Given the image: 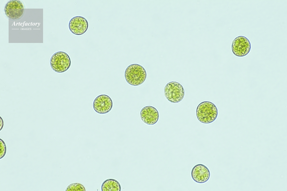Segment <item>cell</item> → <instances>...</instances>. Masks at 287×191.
<instances>
[{
    "instance_id": "8",
    "label": "cell",
    "mask_w": 287,
    "mask_h": 191,
    "mask_svg": "<svg viewBox=\"0 0 287 191\" xmlns=\"http://www.w3.org/2000/svg\"><path fill=\"white\" fill-rule=\"evenodd\" d=\"M69 27L70 31L73 34L80 35L84 34L87 31L88 23L84 17L77 16L72 18L70 21Z\"/></svg>"
},
{
    "instance_id": "14",
    "label": "cell",
    "mask_w": 287,
    "mask_h": 191,
    "mask_svg": "<svg viewBox=\"0 0 287 191\" xmlns=\"http://www.w3.org/2000/svg\"><path fill=\"white\" fill-rule=\"evenodd\" d=\"M0 119L1 120H1L0 121L1 122V124H0V130H1L2 129V128H3V125H2V124H3V119H2V118H1V117H0Z\"/></svg>"
},
{
    "instance_id": "9",
    "label": "cell",
    "mask_w": 287,
    "mask_h": 191,
    "mask_svg": "<svg viewBox=\"0 0 287 191\" xmlns=\"http://www.w3.org/2000/svg\"><path fill=\"white\" fill-rule=\"evenodd\" d=\"M140 116L145 123L152 125L158 121L159 115L157 109L154 107L148 106L144 107L141 110Z\"/></svg>"
},
{
    "instance_id": "11",
    "label": "cell",
    "mask_w": 287,
    "mask_h": 191,
    "mask_svg": "<svg viewBox=\"0 0 287 191\" xmlns=\"http://www.w3.org/2000/svg\"><path fill=\"white\" fill-rule=\"evenodd\" d=\"M121 187L120 184L117 180L109 179L103 183L101 190L102 191H121Z\"/></svg>"
},
{
    "instance_id": "12",
    "label": "cell",
    "mask_w": 287,
    "mask_h": 191,
    "mask_svg": "<svg viewBox=\"0 0 287 191\" xmlns=\"http://www.w3.org/2000/svg\"><path fill=\"white\" fill-rule=\"evenodd\" d=\"M66 191H85L84 187L79 183H74L68 186L66 189Z\"/></svg>"
},
{
    "instance_id": "10",
    "label": "cell",
    "mask_w": 287,
    "mask_h": 191,
    "mask_svg": "<svg viewBox=\"0 0 287 191\" xmlns=\"http://www.w3.org/2000/svg\"><path fill=\"white\" fill-rule=\"evenodd\" d=\"M210 176V172L208 168L201 164L195 165L191 172L192 178L195 182L199 183H203L207 181Z\"/></svg>"
},
{
    "instance_id": "3",
    "label": "cell",
    "mask_w": 287,
    "mask_h": 191,
    "mask_svg": "<svg viewBox=\"0 0 287 191\" xmlns=\"http://www.w3.org/2000/svg\"><path fill=\"white\" fill-rule=\"evenodd\" d=\"M164 92L167 100L172 103H177L184 99L185 92L183 85L176 81L170 82L164 87Z\"/></svg>"
},
{
    "instance_id": "1",
    "label": "cell",
    "mask_w": 287,
    "mask_h": 191,
    "mask_svg": "<svg viewBox=\"0 0 287 191\" xmlns=\"http://www.w3.org/2000/svg\"><path fill=\"white\" fill-rule=\"evenodd\" d=\"M196 113L197 118L200 122L209 124L216 119L218 112L217 107L214 103L209 101H204L198 105Z\"/></svg>"
},
{
    "instance_id": "4",
    "label": "cell",
    "mask_w": 287,
    "mask_h": 191,
    "mask_svg": "<svg viewBox=\"0 0 287 191\" xmlns=\"http://www.w3.org/2000/svg\"><path fill=\"white\" fill-rule=\"evenodd\" d=\"M51 68L57 73H63L67 70L71 65V60L68 55L62 51L53 54L50 60Z\"/></svg>"
},
{
    "instance_id": "2",
    "label": "cell",
    "mask_w": 287,
    "mask_h": 191,
    "mask_svg": "<svg viewBox=\"0 0 287 191\" xmlns=\"http://www.w3.org/2000/svg\"><path fill=\"white\" fill-rule=\"evenodd\" d=\"M146 76L145 68L138 64H132L129 66L125 72V77L127 82L133 86L142 84L145 80Z\"/></svg>"
},
{
    "instance_id": "13",
    "label": "cell",
    "mask_w": 287,
    "mask_h": 191,
    "mask_svg": "<svg viewBox=\"0 0 287 191\" xmlns=\"http://www.w3.org/2000/svg\"><path fill=\"white\" fill-rule=\"evenodd\" d=\"M0 159H1L5 155L6 152V146L4 141L1 139H0Z\"/></svg>"
},
{
    "instance_id": "6",
    "label": "cell",
    "mask_w": 287,
    "mask_h": 191,
    "mask_svg": "<svg viewBox=\"0 0 287 191\" xmlns=\"http://www.w3.org/2000/svg\"><path fill=\"white\" fill-rule=\"evenodd\" d=\"M7 16L12 20H16L20 19L24 12V6L19 0H12L9 1L4 8Z\"/></svg>"
},
{
    "instance_id": "7",
    "label": "cell",
    "mask_w": 287,
    "mask_h": 191,
    "mask_svg": "<svg viewBox=\"0 0 287 191\" xmlns=\"http://www.w3.org/2000/svg\"><path fill=\"white\" fill-rule=\"evenodd\" d=\"M113 106V102L111 98L106 94H101L98 96L94 100L93 107L96 113L101 114H106L110 112Z\"/></svg>"
},
{
    "instance_id": "5",
    "label": "cell",
    "mask_w": 287,
    "mask_h": 191,
    "mask_svg": "<svg viewBox=\"0 0 287 191\" xmlns=\"http://www.w3.org/2000/svg\"><path fill=\"white\" fill-rule=\"evenodd\" d=\"M232 50L233 54L238 57H243L250 52L251 45L249 40L243 36L236 38L232 42Z\"/></svg>"
}]
</instances>
